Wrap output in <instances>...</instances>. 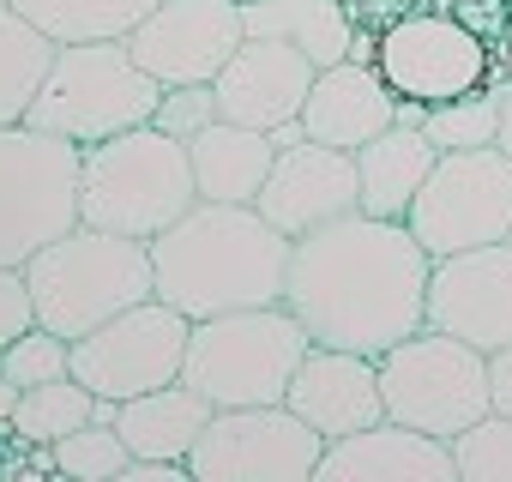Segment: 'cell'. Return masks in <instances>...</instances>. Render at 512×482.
I'll return each mask as SVG.
<instances>
[{"mask_svg":"<svg viewBox=\"0 0 512 482\" xmlns=\"http://www.w3.org/2000/svg\"><path fill=\"white\" fill-rule=\"evenodd\" d=\"M428 248L404 217H332L290 241L284 308L308 326L314 344L386 356L428 326Z\"/></svg>","mask_w":512,"mask_h":482,"instance_id":"1","label":"cell"},{"mask_svg":"<svg viewBox=\"0 0 512 482\" xmlns=\"http://www.w3.org/2000/svg\"><path fill=\"white\" fill-rule=\"evenodd\" d=\"M151 272L157 296L187 320L272 308L290 290V235L266 223L260 205L199 199L151 241Z\"/></svg>","mask_w":512,"mask_h":482,"instance_id":"2","label":"cell"},{"mask_svg":"<svg viewBox=\"0 0 512 482\" xmlns=\"http://www.w3.org/2000/svg\"><path fill=\"white\" fill-rule=\"evenodd\" d=\"M193 205H199L193 157L163 127L145 121L133 133L85 145V163H79V223L115 229V235H133V241H157Z\"/></svg>","mask_w":512,"mask_h":482,"instance_id":"3","label":"cell"},{"mask_svg":"<svg viewBox=\"0 0 512 482\" xmlns=\"http://www.w3.org/2000/svg\"><path fill=\"white\" fill-rule=\"evenodd\" d=\"M25 284L37 302V326H49L61 338H85L103 320L127 314L133 302L157 296L151 241L79 223L61 241H49L43 254L25 260Z\"/></svg>","mask_w":512,"mask_h":482,"instance_id":"4","label":"cell"},{"mask_svg":"<svg viewBox=\"0 0 512 482\" xmlns=\"http://www.w3.org/2000/svg\"><path fill=\"white\" fill-rule=\"evenodd\" d=\"M308 344H314L308 326L284 302L211 314V320H193L181 380L193 392H205L217 410H235V404H284L290 398V380H296V368L308 356Z\"/></svg>","mask_w":512,"mask_h":482,"instance_id":"5","label":"cell"},{"mask_svg":"<svg viewBox=\"0 0 512 482\" xmlns=\"http://www.w3.org/2000/svg\"><path fill=\"white\" fill-rule=\"evenodd\" d=\"M157 103H163V85L139 67L127 43H61L25 121L73 145H103L115 133L145 127Z\"/></svg>","mask_w":512,"mask_h":482,"instance_id":"6","label":"cell"},{"mask_svg":"<svg viewBox=\"0 0 512 482\" xmlns=\"http://www.w3.org/2000/svg\"><path fill=\"white\" fill-rule=\"evenodd\" d=\"M85 145L31 121L0 127V266H25L49 241L79 229Z\"/></svg>","mask_w":512,"mask_h":482,"instance_id":"7","label":"cell"},{"mask_svg":"<svg viewBox=\"0 0 512 482\" xmlns=\"http://www.w3.org/2000/svg\"><path fill=\"white\" fill-rule=\"evenodd\" d=\"M380 392L392 422L452 440L488 416V356L452 332L422 326L380 356Z\"/></svg>","mask_w":512,"mask_h":482,"instance_id":"8","label":"cell"},{"mask_svg":"<svg viewBox=\"0 0 512 482\" xmlns=\"http://www.w3.org/2000/svg\"><path fill=\"white\" fill-rule=\"evenodd\" d=\"M374 67L392 85V97H410L422 109L470 97V91L494 85V73H500L494 43L452 7H410L392 25H380Z\"/></svg>","mask_w":512,"mask_h":482,"instance_id":"9","label":"cell"},{"mask_svg":"<svg viewBox=\"0 0 512 482\" xmlns=\"http://www.w3.org/2000/svg\"><path fill=\"white\" fill-rule=\"evenodd\" d=\"M404 223L428 248V260L470 254V248H488V241H512V157L500 145L440 151V163L422 181Z\"/></svg>","mask_w":512,"mask_h":482,"instance_id":"10","label":"cell"},{"mask_svg":"<svg viewBox=\"0 0 512 482\" xmlns=\"http://www.w3.org/2000/svg\"><path fill=\"white\" fill-rule=\"evenodd\" d=\"M326 434L308 428L290 404H235L211 410V428L193 446V482H314Z\"/></svg>","mask_w":512,"mask_h":482,"instance_id":"11","label":"cell"},{"mask_svg":"<svg viewBox=\"0 0 512 482\" xmlns=\"http://www.w3.org/2000/svg\"><path fill=\"white\" fill-rule=\"evenodd\" d=\"M187 338H193V320L181 308H169L163 296H145L127 314L103 320L97 332L73 338V380H85L109 404H127L151 386L181 380Z\"/></svg>","mask_w":512,"mask_h":482,"instance_id":"12","label":"cell"},{"mask_svg":"<svg viewBox=\"0 0 512 482\" xmlns=\"http://www.w3.org/2000/svg\"><path fill=\"white\" fill-rule=\"evenodd\" d=\"M241 43H247V25L235 0H163L127 37V49L157 85H211Z\"/></svg>","mask_w":512,"mask_h":482,"instance_id":"13","label":"cell"},{"mask_svg":"<svg viewBox=\"0 0 512 482\" xmlns=\"http://www.w3.org/2000/svg\"><path fill=\"white\" fill-rule=\"evenodd\" d=\"M428 326L476 344L482 356L512 344V241H488V248L434 260Z\"/></svg>","mask_w":512,"mask_h":482,"instance_id":"14","label":"cell"},{"mask_svg":"<svg viewBox=\"0 0 512 482\" xmlns=\"http://www.w3.org/2000/svg\"><path fill=\"white\" fill-rule=\"evenodd\" d=\"M266 223H278L290 241L332 223V217H350L362 211V181H356V151H338V145H320V139H302L290 151H278L260 199Z\"/></svg>","mask_w":512,"mask_h":482,"instance_id":"15","label":"cell"},{"mask_svg":"<svg viewBox=\"0 0 512 482\" xmlns=\"http://www.w3.org/2000/svg\"><path fill=\"white\" fill-rule=\"evenodd\" d=\"M314 79H320V67H314L296 43L247 37V43L229 55V67L211 79V91H217V115H223V121L272 133V127H284V121L302 115Z\"/></svg>","mask_w":512,"mask_h":482,"instance_id":"16","label":"cell"},{"mask_svg":"<svg viewBox=\"0 0 512 482\" xmlns=\"http://www.w3.org/2000/svg\"><path fill=\"white\" fill-rule=\"evenodd\" d=\"M308 428H320L326 440H344L356 428H374L386 416V392H380V356L362 350H332V344H308L290 398H284Z\"/></svg>","mask_w":512,"mask_h":482,"instance_id":"17","label":"cell"},{"mask_svg":"<svg viewBox=\"0 0 512 482\" xmlns=\"http://www.w3.org/2000/svg\"><path fill=\"white\" fill-rule=\"evenodd\" d=\"M314 482H458V464H452V440L380 416L374 428L326 440Z\"/></svg>","mask_w":512,"mask_h":482,"instance_id":"18","label":"cell"},{"mask_svg":"<svg viewBox=\"0 0 512 482\" xmlns=\"http://www.w3.org/2000/svg\"><path fill=\"white\" fill-rule=\"evenodd\" d=\"M392 121H398V97H392V85L380 79L374 61L320 67V79H314V91H308V103H302L308 139L338 145V151H362V145L380 139Z\"/></svg>","mask_w":512,"mask_h":482,"instance_id":"19","label":"cell"},{"mask_svg":"<svg viewBox=\"0 0 512 482\" xmlns=\"http://www.w3.org/2000/svg\"><path fill=\"white\" fill-rule=\"evenodd\" d=\"M187 157H193V187H199V199L253 205V199H260V187H266V175H272V163H278V145H272V133H260V127L211 121V127L187 145Z\"/></svg>","mask_w":512,"mask_h":482,"instance_id":"20","label":"cell"},{"mask_svg":"<svg viewBox=\"0 0 512 482\" xmlns=\"http://www.w3.org/2000/svg\"><path fill=\"white\" fill-rule=\"evenodd\" d=\"M211 410L217 404L205 392H193L187 380H169L115 404V428L133 446V458H193L199 434L211 428Z\"/></svg>","mask_w":512,"mask_h":482,"instance_id":"21","label":"cell"},{"mask_svg":"<svg viewBox=\"0 0 512 482\" xmlns=\"http://www.w3.org/2000/svg\"><path fill=\"white\" fill-rule=\"evenodd\" d=\"M440 151L422 127L392 121L380 139H368L356 151V181H362V211L368 217H404L422 193V181L434 175Z\"/></svg>","mask_w":512,"mask_h":482,"instance_id":"22","label":"cell"},{"mask_svg":"<svg viewBox=\"0 0 512 482\" xmlns=\"http://www.w3.org/2000/svg\"><path fill=\"white\" fill-rule=\"evenodd\" d=\"M247 37H278L296 43L314 67H338L356 49L350 0H235Z\"/></svg>","mask_w":512,"mask_h":482,"instance_id":"23","label":"cell"},{"mask_svg":"<svg viewBox=\"0 0 512 482\" xmlns=\"http://www.w3.org/2000/svg\"><path fill=\"white\" fill-rule=\"evenodd\" d=\"M49 43H127L163 0H7Z\"/></svg>","mask_w":512,"mask_h":482,"instance_id":"24","label":"cell"},{"mask_svg":"<svg viewBox=\"0 0 512 482\" xmlns=\"http://www.w3.org/2000/svg\"><path fill=\"white\" fill-rule=\"evenodd\" d=\"M61 43H49L19 7L0 0V127H13L31 115L43 79H49V61H55Z\"/></svg>","mask_w":512,"mask_h":482,"instance_id":"25","label":"cell"},{"mask_svg":"<svg viewBox=\"0 0 512 482\" xmlns=\"http://www.w3.org/2000/svg\"><path fill=\"white\" fill-rule=\"evenodd\" d=\"M85 422H115V404L97 398L85 380H49V386H25L19 410H13V440H37V446H55L61 434L85 428Z\"/></svg>","mask_w":512,"mask_h":482,"instance_id":"26","label":"cell"},{"mask_svg":"<svg viewBox=\"0 0 512 482\" xmlns=\"http://www.w3.org/2000/svg\"><path fill=\"white\" fill-rule=\"evenodd\" d=\"M500 97H506V79H494L470 97L434 103L422 115V133L434 139V151H482V145L500 139Z\"/></svg>","mask_w":512,"mask_h":482,"instance_id":"27","label":"cell"},{"mask_svg":"<svg viewBox=\"0 0 512 482\" xmlns=\"http://www.w3.org/2000/svg\"><path fill=\"white\" fill-rule=\"evenodd\" d=\"M133 464V446L121 440L115 422H85L73 434L55 440V476H73V482H121Z\"/></svg>","mask_w":512,"mask_h":482,"instance_id":"28","label":"cell"},{"mask_svg":"<svg viewBox=\"0 0 512 482\" xmlns=\"http://www.w3.org/2000/svg\"><path fill=\"white\" fill-rule=\"evenodd\" d=\"M452 464L458 482H512V416L488 410L464 434H452Z\"/></svg>","mask_w":512,"mask_h":482,"instance_id":"29","label":"cell"},{"mask_svg":"<svg viewBox=\"0 0 512 482\" xmlns=\"http://www.w3.org/2000/svg\"><path fill=\"white\" fill-rule=\"evenodd\" d=\"M0 374L13 386H49V380H67L73 374V338L49 332V326H31L25 338H13L0 350Z\"/></svg>","mask_w":512,"mask_h":482,"instance_id":"30","label":"cell"},{"mask_svg":"<svg viewBox=\"0 0 512 482\" xmlns=\"http://www.w3.org/2000/svg\"><path fill=\"white\" fill-rule=\"evenodd\" d=\"M211 121H223L211 85H163V103H157V115H151V127H163V133L181 139V145H193Z\"/></svg>","mask_w":512,"mask_h":482,"instance_id":"31","label":"cell"},{"mask_svg":"<svg viewBox=\"0 0 512 482\" xmlns=\"http://www.w3.org/2000/svg\"><path fill=\"white\" fill-rule=\"evenodd\" d=\"M37 326V302L25 284V266H0V350Z\"/></svg>","mask_w":512,"mask_h":482,"instance_id":"32","label":"cell"},{"mask_svg":"<svg viewBox=\"0 0 512 482\" xmlns=\"http://www.w3.org/2000/svg\"><path fill=\"white\" fill-rule=\"evenodd\" d=\"M121 482H193V464L187 458H133Z\"/></svg>","mask_w":512,"mask_h":482,"instance_id":"33","label":"cell"},{"mask_svg":"<svg viewBox=\"0 0 512 482\" xmlns=\"http://www.w3.org/2000/svg\"><path fill=\"white\" fill-rule=\"evenodd\" d=\"M488 410L512 416V344L488 356Z\"/></svg>","mask_w":512,"mask_h":482,"instance_id":"34","label":"cell"},{"mask_svg":"<svg viewBox=\"0 0 512 482\" xmlns=\"http://www.w3.org/2000/svg\"><path fill=\"white\" fill-rule=\"evenodd\" d=\"M19 398H25V386H13L7 374H0V428H13V410H19Z\"/></svg>","mask_w":512,"mask_h":482,"instance_id":"35","label":"cell"},{"mask_svg":"<svg viewBox=\"0 0 512 482\" xmlns=\"http://www.w3.org/2000/svg\"><path fill=\"white\" fill-rule=\"evenodd\" d=\"M506 157H512V85H506V97H500V139H494Z\"/></svg>","mask_w":512,"mask_h":482,"instance_id":"36","label":"cell"},{"mask_svg":"<svg viewBox=\"0 0 512 482\" xmlns=\"http://www.w3.org/2000/svg\"><path fill=\"white\" fill-rule=\"evenodd\" d=\"M494 61H500V79L512 85V25H506V37L494 43Z\"/></svg>","mask_w":512,"mask_h":482,"instance_id":"37","label":"cell"}]
</instances>
